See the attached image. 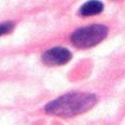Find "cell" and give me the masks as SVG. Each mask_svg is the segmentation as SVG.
Masks as SVG:
<instances>
[{
	"instance_id": "cell-1",
	"label": "cell",
	"mask_w": 125,
	"mask_h": 125,
	"mask_svg": "<svg viewBox=\"0 0 125 125\" xmlns=\"http://www.w3.org/2000/svg\"><path fill=\"white\" fill-rule=\"evenodd\" d=\"M97 104V97L90 93L73 92L63 95L48 103L44 109L48 114L59 117H72L93 108Z\"/></svg>"
},
{
	"instance_id": "cell-2",
	"label": "cell",
	"mask_w": 125,
	"mask_h": 125,
	"mask_svg": "<svg viewBox=\"0 0 125 125\" xmlns=\"http://www.w3.org/2000/svg\"><path fill=\"white\" fill-rule=\"evenodd\" d=\"M107 34L108 29L106 26L93 24L75 31L71 36V42L77 48L86 49L102 42L107 37Z\"/></svg>"
},
{
	"instance_id": "cell-3",
	"label": "cell",
	"mask_w": 125,
	"mask_h": 125,
	"mask_svg": "<svg viewBox=\"0 0 125 125\" xmlns=\"http://www.w3.org/2000/svg\"><path fill=\"white\" fill-rule=\"evenodd\" d=\"M72 52L65 47H53L42 54V62L47 66L65 65L72 59Z\"/></svg>"
},
{
	"instance_id": "cell-4",
	"label": "cell",
	"mask_w": 125,
	"mask_h": 125,
	"mask_svg": "<svg viewBox=\"0 0 125 125\" xmlns=\"http://www.w3.org/2000/svg\"><path fill=\"white\" fill-rule=\"evenodd\" d=\"M104 10V4L100 0H90L80 7V15L83 17H90L99 15Z\"/></svg>"
},
{
	"instance_id": "cell-5",
	"label": "cell",
	"mask_w": 125,
	"mask_h": 125,
	"mask_svg": "<svg viewBox=\"0 0 125 125\" xmlns=\"http://www.w3.org/2000/svg\"><path fill=\"white\" fill-rule=\"evenodd\" d=\"M14 26L15 24L13 22H6L3 24H0V37L12 32V30L14 29Z\"/></svg>"
}]
</instances>
